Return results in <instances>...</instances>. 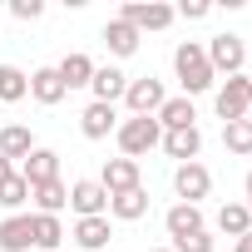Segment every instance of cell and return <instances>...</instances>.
<instances>
[{
    "mask_svg": "<svg viewBox=\"0 0 252 252\" xmlns=\"http://www.w3.org/2000/svg\"><path fill=\"white\" fill-rule=\"evenodd\" d=\"M30 237H35L40 252H55V247L64 242V222H60L55 213H30Z\"/></svg>",
    "mask_w": 252,
    "mask_h": 252,
    "instance_id": "ffe728a7",
    "label": "cell"
},
{
    "mask_svg": "<svg viewBox=\"0 0 252 252\" xmlns=\"http://www.w3.org/2000/svg\"><path fill=\"white\" fill-rule=\"evenodd\" d=\"M94 69H99V64H94L89 55H79V50H74V55H64V60L55 64V74L64 79V89H89V79H94Z\"/></svg>",
    "mask_w": 252,
    "mask_h": 252,
    "instance_id": "e0dca14e",
    "label": "cell"
},
{
    "mask_svg": "<svg viewBox=\"0 0 252 252\" xmlns=\"http://www.w3.org/2000/svg\"><path fill=\"white\" fill-rule=\"evenodd\" d=\"M35 149L40 144H35V134L25 129V124H5V129H0V154H5L10 163H25Z\"/></svg>",
    "mask_w": 252,
    "mask_h": 252,
    "instance_id": "9a60e30c",
    "label": "cell"
},
{
    "mask_svg": "<svg viewBox=\"0 0 252 252\" xmlns=\"http://www.w3.org/2000/svg\"><path fill=\"white\" fill-rule=\"evenodd\" d=\"M247 119H252V94H247Z\"/></svg>",
    "mask_w": 252,
    "mask_h": 252,
    "instance_id": "e575fe53",
    "label": "cell"
},
{
    "mask_svg": "<svg viewBox=\"0 0 252 252\" xmlns=\"http://www.w3.org/2000/svg\"><path fill=\"white\" fill-rule=\"evenodd\" d=\"M109 237H114L109 218H79V222H74V242H79L84 252H99V247H109Z\"/></svg>",
    "mask_w": 252,
    "mask_h": 252,
    "instance_id": "44dd1931",
    "label": "cell"
},
{
    "mask_svg": "<svg viewBox=\"0 0 252 252\" xmlns=\"http://www.w3.org/2000/svg\"><path fill=\"white\" fill-rule=\"evenodd\" d=\"M222 149L237 154V158L252 154V119H232V124H222Z\"/></svg>",
    "mask_w": 252,
    "mask_h": 252,
    "instance_id": "4316f807",
    "label": "cell"
},
{
    "mask_svg": "<svg viewBox=\"0 0 252 252\" xmlns=\"http://www.w3.org/2000/svg\"><path fill=\"white\" fill-rule=\"evenodd\" d=\"M149 213V193L144 188H134V193H119V198H109V218H119V222H139Z\"/></svg>",
    "mask_w": 252,
    "mask_h": 252,
    "instance_id": "603a6c76",
    "label": "cell"
},
{
    "mask_svg": "<svg viewBox=\"0 0 252 252\" xmlns=\"http://www.w3.org/2000/svg\"><path fill=\"white\" fill-rule=\"evenodd\" d=\"M163 79L144 74V79H129V89H124V104H129V119H154L163 109Z\"/></svg>",
    "mask_w": 252,
    "mask_h": 252,
    "instance_id": "3957f363",
    "label": "cell"
},
{
    "mask_svg": "<svg viewBox=\"0 0 252 252\" xmlns=\"http://www.w3.org/2000/svg\"><path fill=\"white\" fill-rule=\"evenodd\" d=\"M10 178H15V163H10L5 154H0V183H10Z\"/></svg>",
    "mask_w": 252,
    "mask_h": 252,
    "instance_id": "1f68e13d",
    "label": "cell"
},
{
    "mask_svg": "<svg viewBox=\"0 0 252 252\" xmlns=\"http://www.w3.org/2000/svg\"><path fill=\"white\" fill-rule=\"evenodd\" d=\"M104 45H109V55H119V60H129V55H139V45H144V35L129 25V20H109L104 25Z\"/></svg>",
    "mask_w": 252,
    "mask_h": 252,
    "instance_id": "4fadbf2b",
    "label": "cell"
},
{
    "mask_svg": "<svg viewBox=\"0 0 252 252\" xmlns=\"http://www.w3.org/2000/svg\"><path fill=\"white\" fill-rule=\"evenodd\" d=\"M163 154L178 158V163H198V154H203L198 124H193V129H168V134H163Z\"/></svg>",
    "mask_w": 252,
    "mask_h": 252,
    "instance_id": "7c38bea8",
    "label": "cell"
},
{
    "mask_svg": "<svg viewBox=\"0 0 252 252\" xmlns=\"http://www.w3.org/2000/svg\"><path fill=\"white\" fill-rule=\"evenodd\" d=\"M10 15L15 20H40L45 15V0H10Z\"/></svg>",
    "mask_w": 252,
    "mask_h": 252,
    "instance_id": "f546056e",
    "label": "cell"
},
{
    "mask_svg": "<svg viewBox=\"0 0 252 252\" xmlns=\"http://www.w3.org/2000/svg\"><path fill=\"white\" fill-rule=\"evenodd\" d=\"M64 94H69V89H64V79H60L55 69H35V74H30V99H35V104L55 109Z\"/></svg>",
    "mask_w": 252,
    "mask_h": 252,
    "instance_id": "ac0fdd59",
    "label": "cell"
},
{
    "mask_svg": "<svg viewBox=\"0 0 252 252\" xmlns=\"http://www.w3.org/2000/svg\"><path fill=\"white\" fill-rule=\"evenodd\" d=\"M247 94H252V79H247V74H232V79L218 89V99H213L218 119H222V124H232V119H247Z\"/></svg>",
    "mask_w": 252,
    "mask_h": 252,
    "instance_id": "8992f818",
    "label": "cell"
},
{
    "mask_svg": "<svg viewBox=\"0 0 252 252\" xmlns=\"http://www.w3.org/2000/svg\"><path fill=\"white\" fill-rule=\"evenodd\" d=\"M173 188H178V198H183V203H193V208H198V203L213 193V173H208L203 163H178V168H173Z\"/></svg>",
    "mask_w": 252,
    "mask_h": 252,
    "instance_id": "ba28073f",
    "label": "cell"
},
{
    "mask_svg": "<svg viewBox=\"0 0 252 252\" xmlns=\"http://www.w3.org/2000/svg\"><path fill=\"white\" fill-rule=\"evenodd\" d=\"M114 129H119L114 104H84V114H79V134L84 139H109Z\"/></svg>",
    "mask_w": 252,
    "mask_h": 252,
    "instance_id": "5bb4252c",
    "label": "cell"
},
{
    "mask_svg": "<svg viewBox=\"0 0 252 252\" xmlns=\"http://www.w3.org/2000/svg\"><path fill=\"white\" fill-rule=\"evenodd\" d=\"M208 64H213V74H242V64H247V45H242V35H213L208 45Z\"/></svg>",
    "mask_w": 252,
    "mask_h": 252,
    "instance_id": "5b68a950",
    "label": "cell"
},
{
    "mask_svg": "<svg viewBox=\"0 0 252 252\" xmlns=\"http://www.w3.org/2000/svg\"><path fill=\"white\" fill-rule=\"evenodd\" d=\"M69 208H74L79 218H109V193H104V183H99V178L69 183Z\"/></svg>",
    "mask_w": 252,
    "mask_h": 252,
    "instance_id": "52a82bcc",
    "label": "cell"
},
{
    "mask_svg": "<svg viewBox=\"0 0 252 252\" xmlns=\"http://www.w3.org/2000/svg\"><path fill=\"white\" fill-rule=\"evenodd\" d=\"M154 119L163 124V134H168V129H193L198 109H193V99H183V94H178V99H163V109H158Z\"/></svg>",
    "mask_w": 252,
    "mask_h": 252,
    "instance_id": "7402d4cb",
    "label": "cell"
},
{
    "mask_svg": "<svg viewBox=\"0 0 252 252\" xmlns=\"http://www.w3.org/2000/svg\"><path fill=\"white\" fill-rule=\"evenodd\" d=\"M232 252H252V232H247V237H237V247H232Z\"/></svg>",
    "mask_w": 252,
    "mask_h": 252,
    "instance_id": "d6a6232c",
    "label": "cell"
},
{
    "mask_svg": "<svg viewBox=\"0 0 252 252\" xmlns=\"http://www.w3.org/2000/svg\"><path fill=\"white\" fill-rule=\"evenodd\" d=\"M119 20H129V25L144 35V30H168L178 15H173V5H158V0H124V5H119Z\"/></svg>",
    "mask_w": 252,
    "mask_h": 252,
    "instance_id": "277c9868",
    "label": "cell"
},
{
    "mask_svg": "<svg viewBox=\"0 0 252 252\" xmlns=\"http://www.w3.org/2000/svg\"><path fill=\"white\" fill-rule=\"evenodd\" d=\"M208 10H213L208 0H183V5H178L173 15H183V20H208Z\"/></svg>",
    "mask_w": 252,
    "mask_h": 252,
    "instance_id": "4dcf8cb0",
    "label": "cell"
},
{
    "mask_svg": "<svg viewBox=\"0 0 252 252\" xmlns=\"http://www.w3.org/2000/svg\"><path fill=\"white\" fill-rule=\"evenodd\" d=\"M25 203H30V183H25L20 173H15L10 183H0V208H10V213H15V208H25Z\"/></svg>",
    "mask_w": 252,
    "mask_h": 252,
    "instance_id": "83f0119b",
    "label": "cell"
},
{
    "mask_svg": "<svg viewBox=\"0 0 252 252\" xmlns=\"http://www.w3.org/2000/svg\"><path fill=\"white\" fill-rule=\"evenodd\" d=\"M99 183H104V193H109V198L144 188V178H139V163H134V158H109V163H104V173H99Z\"/></svg>",
    "mask_w": 252,
    "mask_h": 252,
    "instance_id": "9c48e42d",
    "label": "cell"
},
{
    "mask_svg": "<svg viewBox=\"0 0 252 252\" xmlns=\"http://www.w3.org/2000/svg\"><path fill=\"white\" fill-rule=\"evenodd\" d=\"M15 173H20L30 188H40V183H55V178H60V154H55V149H35V154H30V158H25Z\"/></svg>",
    "mask_w": 252,
    "mask_h": 252,
    "instance_id": "30bf717a",
    "label": "cell"
},
{
    "mask_svg": "<svg viewBox=\"0 0 252 252\" xmlns=\"http://www.w3.org/2000/svg\"><path fill=\"white\" fill-rule=\"evenodd\" d=\"M114 139H119V154H124V158L139 163L149 149L163 144V124H158V119H124L119 129H114Z\"/></svg>",
    "mask_w": 252,
    "mask_h": 252,
    "instance_id": "7a4b0ae2",
    "label": "cell"
},
{
    "mask_svg": "<svg viewBox=\"0 0 252 252\" xmlns=\"http://www.w3.org/2000/svg\"><path fill=\"white\" fill-rule=\"evenodd\" d=\"M154 252H173V247H154Z\"/></svg>",
    "mask_w": 252,
    "mask_h": 252,
    "instance_id": "d590c367",
    "label": "cell"
},
{
    "mask_svg": "<svg viewBox=\"0 0 252 252\" xmlns=\"http://www.w3.org/2000/svg\"><path fill=\"white\" fill-rule=\"evenodd\" d=\"M35 237H30V213H10L0 222V252H30Z\"/></svg>",
    "mask_w": 252,
    "mask_h": 252,
    "instance_id": "2e32d148",
    "label": "cell"
},
{
    "mask_svg": "<svg viewBox=\"0 0 252 252\" xmlns=\"http://www.w3.org/2000/svg\"><path fill=\"white\" fill-rule=\"evenodd\" d=\"M173 252H213V232H208V227H203V232H188V237L173 242Z\"/></svg>",
    "mask_w": 252,
    "mask_h": 252,
    "instance_id": "f1b7e54d",
    "label": "cell"
},
{
    "mask_svg": "<svg viewBox=\"0 0 252 252\" xmlns=\"http://www.w3.org/2000/svg\"><path fill=\"white\" fill-rule=\"evenodd\" d=\"M242 188H247V213H252V173H247V183H242Z\"/></svg>",
    "mask_w": 252,
    "mask_h": 252,
    "instance_id": "836d02e7",
    "label": "cell"
},
{
    "mask_svg": "<svg viewBox=\"0 0 252 252\" xmlns=\"http://www.w3.org/2000/svg\"><path fill=\"white\" fill-rule=\"evenodd\" d=\"M30 94V74L15 64H0V104H20Z\"/></svg>",
    "mask_w": 252,
    "mask_h": 252,
    "instance_id": "484cf974",
    "label": "cell"
},
{
    "mask_svg": "<svg viewBox=\"0 0 252 252\" xmlns=\"http://www.w3.org/2000/svg\"><path fill=\"white\" fill-rule=\"evenodd\" d=\"M89 89H94V104H119L124 89H129V74L114 69V64H99L94 79H89Z\"/></svg>",
    "mask_w": 252,
    "mask_h": 252,
    "instance_id": "8fae6325",
    "label": "cell"
},
{
    "mask_svg": "<svg viewBox=\"0 0 252 252\" xmlns=\"http://www.w3.org/2000/svg\"><path fill=\"white\" fill-rule=\"evenodd\" d=\"M218 232H227V237H247V232H252V213H247V203H222V208H218Z\"/></svg>",
    "mask_w": 252,
    "mask_h": 252,
    "instance_id": "cb8c5ba5",
    "label": "cell"
},
{
    "mask_svg": "<svg viewBox=\"0 0 252 252\" xmlns=\"http://www.w3.org/2000/svg\"><path fill=\"white\" fill-rule=\"evenodd\" d=\"M173 74H178V84H183V99H193V94H208L213 89V64H208V50L198 45V40H183L178 50H173Z\"/></svg>",
    "mask_w": 252,
    "mask_h": 252,
    "instance_id": "6da1fadb",
    "label": "cell"
},
{
    "mask_svg": "<svg viewBox=\"0 0 252 252\" xmlns=\"http://www.w3.org/2000/svg\"><path fill=\"white\" fill-rule=\"evenodd\" d=\"M163 227H168V237L178 242V237H188V232H203V213H198L193 203H173V208L163 213Z\"/></svg>",
    "mask_w": 252,
    "mask_h": 252,
    "instance_id": "d6986e66",
    "label": "cell"
},
{
    "mask_svg": "<svg viewBox=\"0 0 252 252\" xmlns=\"http://www.w3.org/2000/svg\"><path fill=\"white\" fill-rule=\"evenodd\" d=\"M30 198H35V213H55L60 218V208H69V188L55 178V183H40V188H30Z\"/></svg>",
    "mask_w": 252,
    "mask_h": 252,
    "instance_id": "d4e9b609",
    "label": "cell"
}]
</instances>
